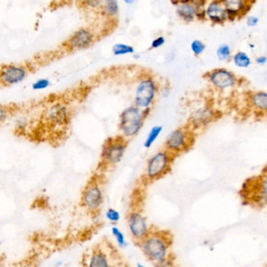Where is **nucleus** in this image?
<instances>
[{"label": "nucleus", "instance_id": "1", "mask_svg": "<svg viewBox=\"0 0 267 267\" xmlns=\"http://www.w3.org/2000/svg\"><path fill=\"white\" fill-rule=\"evenodd\" d=\"M172 243V236L168 232L150 229L148 236L137 245L146 259L155 265L171 257L170 249Z\"/></svg>", "mask_w": 267, "mask_h": 267}, {"label": "nucleus", "instance_id": "2", "mask_svg": "<svg viewBox=\"0 0 267 267\" xmlns=\"http://www.w3.org/2000/svg\"><path fill=\"white\" fill-rule=\"evenodd\" d=\"M83 267H122V262L114 245L107 242L97 244L82 257Z\"/></svg>", "mask_w": 267, "mask_h": 267}, {"label": "nucleus", "instance_id": "3", "mask_svg": "<svg viewBox=\"0 0 267 267\" xmlns=\"http://www.w3.org/2000/svg\"><path fill=\"white\" fill-rule=\"evenodd\" d=\"M145 118L143 111L137 106L127 107L120 115V130L125 137H134L142 128Z\"/></svg>", "mask_w": 267, "mask_h": 267}, {"label": "nucleus", "instance_id": "4", "mask_svg": "<svg viewBox=\"0 0 267 267\" xmlns=\"http://www.w3.org/2000/svg\"><path fill=\"white\" fill-rule=\"evenodd\" d=\"M174 155L168 150H160L147 162L145 177L148 181H154L170 172Z\"/></svg>", "mask_w": 267, "mask_h": 267}, {"label": "nucleus", "instance_id": "5", "mask_svg": "<svg viewBox=\"0 0 267 267\" xmlns=\"http://www.w3.org/2000/svg\"><path fill=\"white\" fill-rule=\"evenodd\" d=\"M157 91L158 86L152 78H144L136 89L135 104L140 109H149L154 103Z\"/></svg>", "mask_w": 267, "mask_h": 267}, {"label": "nucleus", "instance_id": "6", "mask_svg": "<svg viewBox=\"0 0 267 267\" xmlns=\"http://www.w3.org/2000/svg\"><path fill=\"white\" fill-rule=\"evenodd\" d=\"M193 138L191 131L184 128H179L172 131L169 135L168 138L166 139L165 146L169 152L171 153L172 155H176L189 148L192 145L191 141Z\"/></svg>", "mask_w": 267, "mask_h": 267}, {"label": "nucleus", "instance_id": "7", "mask_svg": "<svg viewBox=\"0 0 267 267\" xmlns=\"http://www.w3.org/2000/svg\"><path fill=\"white\" fill-rule=\"evenodd\" d=\"M103 194L101 186L94 179L86 185L82 194V204L90 213H96L103 205Z\"/></svg>", "mask_w": 267, "mask_h": 267}, {"label": "nucleus", "instance_id": "8", "mask_svg": "<svg viewBox=\"0 0 267 267\" xmlns=\"http://www.w3.org/2000/svg\"><path fill=\"white\" fill-rule=\"evenodd\" d=\"M127 222L131 236L137 244L145 240L150 234L146 218L139 211H132L127 217Z\"/></svg>", "mask_w": 267, "mask_h": 267}, {"label": "nucleus", "instance_id": "9", "mask_svg": "<svg viewBox=\"0 0 267 267\" xmlns=\"http://www.w3.org/2000/svg\"><path fill=\"white\" fill-rule=\"evenodd\" d=\"M126 146V142L123 138L108 139L102 151L103 160L107 164H117L122 159Z\"/></svg>", "mask_w": 267, "mask_h": 267}, {"label": "nucleus", "instance_id": "10", "mask_svg": "<svg viewBox=\"0 0 267 267\" xmlns=\"http://www.w3.org/2000/svg\"><path fill=\"white\" fill-rule=\"evenodd\" d=\"M208 80L217 90L233 88L238 82L236 75L224 68L216 69L208 74Z\"/></svg>", "mask_w": 267, "mask_h": 267}, {"label": "nucleus", "instance_id": "11", "mask_svg": "<svg viewBox=\"0 0 267 267\" xmlns=\"http://www.w3.org/2000/svg\"><path fill=\"white\" fill-rule=\"evenodd\" d=\"M94 41V35L87 28H80L75 31L67 41V45L72 50H81L89 48Z\"/></svg>", "mask_w": 267, "mask_h": 267}, {"label": "nucleus", "instance_id": "12", "mask_svg": "<svg viewBox=\"0 0 267 267\" xmlns=\"http://www.w3.org/2000/svg\"><path fill=\"white\" fill-rule=\"evenodd\" d=\"M27 72L24 67L7 65L1 70V82L4 86L18 84L25 79Z\"/></svg>", "mask_w": 267, "mask_h": 267}, {"label": "nucleus", "instance_id": "13", "mask_svg": "<svg viewBox=\"0 0 267 267\" xmlns=\"http://www.w3.org/2000/svg\"><path fill=\"white\" fill-rule=\"evenodd\" d=\"M217 118L216 111L210 107H201L195 110L191 115V125L194 129L206 127Z\"/></svg>", "mask_w": 267, "mask_h": 267}, {"label": "nucleus", "instance_id": "14", "mask_svg": "<svg viewBox=\"0 0 267 267\" xmlns=\"http://www.w3.org/2000/svg\"><path fill=\"white\" fill-rule=\"evenodd\" d=\"M207 18L216 24H222L228 21V16L222 1L213 0L205 7Z\"/></svg>", "mask_w": 267, "mask_h": 267}, {"label": "nucleus", "instance_id": "15", "mask_svg": "<svg viewBox=\"0 0 267 267\" xmlns=\"http://www.w3.org/2000/svg\"><path fill=\"white\" fill-rule=\"evenodd\" d=\"M176 5V12L178 17L183 22H192L197 18V8L195 5L194 1H178L172 2Z\"/></svg>", "mask_w": 267, "mask_h": 267}, {"label": "nucleus", "instance_id": "16", "mask_svg": "<svg viewBox=\"0 0 267 267\" xmlns=\"http://www.w3.org/2000/svg\"><path fill=\"white\" fill-rule=\"evenodd\" d=\"M222 3L227 13L228 21H234L242 17L251 7L248 2H244L243 0H225L222 1Z\"/></svg>", "mask_w": 267, "mask_h": 267}, {"label": "nucleus", "instance_id": "17", "mask_svg": "<svg viewBox=\"0 0 267 267\" xmlns=\"http://www.w3.org/2000/svg\"><path fill=\"white\" fill-rule=\"evenodd\" d=\"M69 119V112L66 106L57 103L52 106L47 112V119L54 125H63Z\"/></svg>", "mask_w": 267, "mask_h": 267}, {"label": "nucleus", "instance_id": "18", "mask_svg": "<svg viewBox=\"0 0 267 267\" xmlns=\"http://www.w3.org/2000/svg\"><path fill=\"white\" fill-rule=\"evenodd\" d=\"M254 191V200L257 205L267 207V172L259 179Z\"/></svg>", "mask_w": 267, "mask_h": 267}, {"label": "nucleus", "instance_id": "19", "mask_svg": "<svg viewBox=\"0 0 267 267\" xmlns=\"http://www.w3.org/2000/svg\"><path fill=\"white\" fill-rule=\"evenodd\" d=\"M250 102L254 108L267 113V92L258 91L252 94Z\"/></svg>", "mask_w": 267, "mask_h": 267}, {"label": "nucleus", "instance_id": "20", "mask_svg": "<svg viewBox=\"0 0 267 267\" xmlns=\"http://www.w3.org/2000/svg\"><path fill=\"white\" fill-rule=\"evenodd\" d=\"M233 62L239 69H248L252 64V58L244 51H238L233 55Z\"/></svg>", "mask_w": 267, "mask_h": 267}, {"label": "nucleus", "instance_id": "21", "mask_svg": "<svg viewBox=\"0 0 267 267\" xmlns=\"http://www.w3.org/2000/svg\"><path fill=\"white\" fill-rule=\"evenodd\" d=\"M162 130H163V127L162 125H155V126L153 127L152 129H150L147 137H146V141L144 144L145 148H150V146H152L153 144L156 141L157 139L160 136Z\"/></svg>", "mask_w": 267, "mask_h": 267}, {"label": "nucleus", "instance_id": "22", "mask_svg": "<svg viewBox=\"0 0 267 267\" xmlns=\"http://www.w3.org/2000/svg\"><path fill=\"white\" fill-rule=\"evenodd\" d=\"M216 53H217V57L218 61H228L233 57L231 48L228 44H226V43L218 46L216 50Z\"/></svg>", "mask_w": 267, "mask_h": 267}, {"label": "nucleus", "instance_id": "23", "mask_svg": "<svg viewBox=\"0 0 267 267\" xmlns=\"http://www.w3.org/2000/svg\"><path fill=\"white\" fill-rule=\"evenodd\" d=\"M112 52L115 56H122L132 54L134 53L135 49L132 46L127 45L124 43H116L112 47Z\"/></svg>", "mask_w": 267, "mask_h": 267}, {"label": "nucleus", "instance_id": "24", "mask_svg": "<svg viewBox=\"0 0 267 267\" xmlns=\"http://www.w3.org/2000/svg\"><path fill=\"white\" fill-rule=\"evenodd\" d=\"M103 8L107 15L114 17L119 13V2L116 0H107L103 2Z\"/></svg>", "mask_w": 267, "mask_h": 267}, {"label": "nucleus", "instance_id": "25", "mask_svg": "<svg viewBox=\"0 0 267 267\" xmlns=\"http://www.w3.org/2000/svg\"><path fill=\"white\" fill-rule=\"evenodd\" d=\"M111 234L113 235L114 238H115V241H116L118 245L120 248H125L128 245L124 234H123L121 230L118 228L117 226H113L111 227Z\"/></svg>", "mask_w": 267, "mask_h": 267}, {"label": "nucleus", "instance_id": "26", "mask_svg": "<svg viewBox=\"0 0 267 267\" xmlns=\"http://www.w3.org/2000/svg\"><path fill=\"white\" fill-rule=\"evenodd\" d=\"M206 45L200 39H194L191 43V50L195 56H200L205 52Z\"/></svg>", "mask_w": 267, "mask_h": 267}, {"label": "nucleus", "instance_id": "27", "mask_svg": "<svg viewBox=\"0 0 267 267\" xmlns=\"http://www.w3.org/2000/svg\"><path fill=\"white\" fill-rule=\"evenodd\" d=\"M106 218L112 223H117L120 220V213L114 209H108L106 212Z\"/></svg>", "mask_w": 267, "mask_h": 267}, {"label": "nucleus", "instance_id": "28", "mask_svg": "<svg viewBox=\"0 0 267 267\" xmlns=\"http://www.w3.org/2000/svg\"><path fill=\"white\" fill-rule=\"evenodd\" d=\"M50 86V82L47 78H39L32 84L34 90H42L48 88Z\"/></svg>", "mask_w": 267, "mask_h": 267}, {"label": "nucleus", "instance_id": "29", "mask_svg": "<svg viewBox=\"0 0 267 267\" xmlns=\"http://www.w3.org/2000/svg\"><path fill=\"white\" fill-rule=\"evenodd\" d=\"M166 41V38L161 35V36H158V37L155 38L153 40L150 47H151V49H158V48L162 47V46H164Z\"/></svg>", "mask_w": 267, "mask_h": 267}, {"label": "nucleus", "instance_id": "30", "mask_svg": "<svg viewBox=\"0 0 267 267\" xmlns=\"http://www.w3.org/2000/svg\"><path fill=\"white\" fill-rule=\"evenodd\" d=\"M260 23V18L255 15H250L247 17L246 19V24L248 27H253L258 25V24Z\"/></svg>", "mask_w": 267, "mask_h": 267}, {"label": "nucleus", "instance_id": "31", "mask_svg": "<svg viewBox=\"0 0 267 267\" xmlns=\"http://www.w3.org/2000/svg\"><path fill=\"white\" fill-rule=\"evenodd\" d=\"M155 267H174L173 261L171 257L169 258L164 261L161 262L159 264H155Z\"/></svg>", "mask_w": 267, "mask_h": 267}, {"label": "nucleus", "instance_id": "32", "mask_svg": "<svg viewBox=\"0 0 267 267\" xmlns=\"http://www.w3.org/2000/svg\"><path fill=\"white\" fill-rule=\"evenodd\" d=\"M255 61H256L257 65L263 66V65H265L267 64V56H259V57H256Z\"/></svg>", "mask_w": 267, "mask_h": 267}, {"label": "nucleus", "instance_id": "33", "mask_svg": "<svg viewBox=\"0 0 267 267\" xmlns=\"http://www.w3.org/2000/svg\"><path fill=\"white\" fill-rule=\"evenodd\" d=\"M85 3L87 4L89 6L91 7H98L99 6H101L102 2L100 1H86Z\"/></svg>", "mask_w": 267, "mask_h": 267}, {"label": "nucleus", "instance_id": "34", "mask_svg": "<svg viewBox=\"0 0 267 267\" xmlns=\"http://www.w3.org/2000/svg\"><path fill=\"white\" fill-rule=\"evenodd\" d=\"M7 117V113H6V110L4 109L3 107H1V109H0V119H1V122L5 120Z\"/></svg>", "mask_w": 267, "mask_h": 267}, {"label": "nucleus", "instance_id": "35", "mask_svg": "<svg viewBox=\"0 0 267 267\" xmlns=\"http://www.w3.org/2000/svg\"><path fill=\"white\" fill-rule=\"evenodd\" d=\"M124 2L126 4H132L134 2V1H132V0H125V1H124Z\"/></svg>", "mask_w": 267, "mask_h": 267}, {"label": "nucleus", "instance_id": "36", "mask_svg": "<svg viewBox=\"0 0 267 267\" xmlns=\"http://www.w3.org/2000/svg\"><path fill=\"white\" fill-rule=\"evenodd\" d=\"M137 267H146V266L143 265V264H137Z\"/></svg>", "mask_w": 267, "mask_h": 267}, {"label": "nucleus", "instance_id": "37", "mask_svg": "<svg viewBox=\"0 0 267 267\" xmlns=\"http://www.w3.org/2000/svg\"><path fill=\"white\" fill-rule=\"evenodd\" d=\"M250 47H251V48H255V46L250 44Z\"/></svg>", "mask_w": 267, "mask_h": 267}]
</instances>
